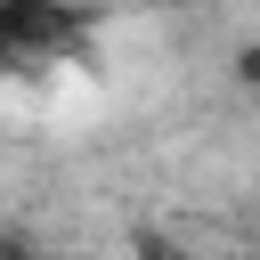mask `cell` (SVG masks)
Masks as SVG:
<instances>
[{"label":"cell","instance_id":"cell-1","mask_svg":"<svg viewBox=\"0 0 260 260\" xmlns=\"http://www.w3.org/2000/svg\"><path fill=\"white\" fill-rule=\"evenodd\" d=\"M98 32L89 0H0V81H32L81 57V41Z\"/></svg>","mask_w":260,"mask_h":260},{"label":"cell","instance_id":"cell-2","mask_svg":"<svg viewBox=\"0 0 260 260\" xmlns=\"http://www.w3.org/2000/svg\"><path fill=\"white\" fill-rule=\"evenodd\" d=\"M0 260H49V244H41L32 228H16V219H0Z\"/></svg>","mask_w":260,"mask_h":260}]
</instances>
